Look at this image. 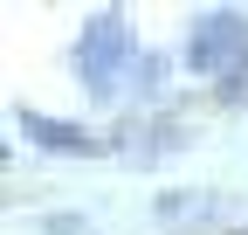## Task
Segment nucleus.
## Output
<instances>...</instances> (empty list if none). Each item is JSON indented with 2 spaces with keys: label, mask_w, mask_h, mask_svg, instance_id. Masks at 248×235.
I'll return each mask as SVG.
<instances>
[{
  "label": "nucleus",
  "mask_w": 248,
  "mask_h": 235,
  "mask_svg": "<svg viewBox=\"0 0 248 235\" xmlns=\"http://www.w3.org/2000/svg\"><path fill=\"white\" fill-rule=\"evenodd\" d=\"M131 55H138V35H131V14H97L76 35V76L90 97H117V83H131Z\"/></svg>",
  "instance_id": "f257e3e1"
},
{
  "label": "nucleus",
  "mask_w": 248,
  "mask_h": 235,
  "mask_svg": "<svg viewBox=\"0 0 248 235\" xmlns=\"http://www.w3.org/2000/svg\"><path fill=\"white\" fill-rule=\"evenodd\" d=\"M179 63L200 69V76H214V83L248 76V14H241V7H214V14H200V28H193L186 49H179Z\"/></svg>",
  "instance_id": "f03ea898"
},
{
  "label": "nucleus",
  "mask_w": 248,
  "mask_h": 235,
  "mask_svg": "<svg viewBox=\"0 0 248 235\" xmlns=\"http://www.w3.org/2000/svg\"><path fill=\"white\" fill-rule=\"evenodd\" d=\"M110 145L124 152V166H152V159H166V152H186L193 132H186L179 118H124Z\"/></svg>",
  "instance_id": "7ed1b4c3"
},
{
  "label": "nucleus",
  "mask_w": 248,
  "mask_h": 235,
  "mask_svg": "<svg viewBox=\"0 0 248 235\" xmlns=\"http://www.w3.org/2000/svg\"><path fill=\"white\" fill-rule=\"evenodd\" d=\"M152 215H159L166 228H214V221H228L241 208H234L228 194H214V187H172V194L152 201Z\"/></svg>",
  "instance_id": "20e7f679"
},
{
  "label": "nucleus",
  "mask_w": 248,
  "mask_h": 235,
  "mask_svg": "<svg viewBox=\"0 0 248 235\" xmlns=\"http://www.w3.org/2000/svg\"><path fill=\"white\" fill-rule=\"evenodd\" d=\"M21 132L42 145V152H69V159H90V152H104V138L90 132V125H62V118L48 111H21Z\"/></svg>",
  "instance_id": "39448f33"
},
{
  "label": "nucleus",
  "mask_w": 248,
  "mask_h": 235,
  "mask_svg": "<svg viewBox=\"0 0 248 235\" xmlns=\"http://www.w3.org/2000/svg\"><path fill=\"white\" fill-rule=\"evenodd\" d=\"M166 69H172V63H166V55H145V63L131 69V83H124V90H131V97H145V104H152V97H159V90H166Z\"/></svg>",
  "instance_id": "423d86ee"
},
{
  "label": "nucleus",
  "mask_w": 248,
  "mask_h": 235,
  "mask_svg": "<svg viewBox=\"0 0 248 235\" xmlns=\"http://www.w3.org/2000/svg\"><path fill=\"white\" fill-rule=\"evenodd\" d=\"M42 235H83V215H42Z\"/></svg>",
  "instance_id": "0eeeda50"
}]
</instances>
